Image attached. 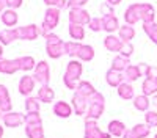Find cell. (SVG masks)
<instances>
[{
  "label": "cell",
  "instance_id": "obj_1",
  "mask_svg": "<svg viewBox=\"0 0 157 138\" xmlns=\"http://www.w3.org/2000/svg\"><path fill=\"white\" fill-rule=\"evenodd\" d=\"M154 17H155V11L154 6L149 3H134L124 13V21L127 22V25H132V27L140 21L143 24L154 22Z\"/></svg>",
  "mask_w": 157,
  "mask_h": 138
},
{
  "label": "cell",
  "instance_id": "obj_2",
  "mask_svg": "<svg viewBox=\"0 0 157 138\" xmlns=\"http://www.w3.org/2000/svg\"><path fill=\"white\" fill-rule=\"evenodd\" d=\"M83 72V66L80 61H69L68 63V68H66V72H64V85H66L69 90H77V85L80 83V75Z\"/></svg>",
  "mask_w": 157,
  "mask_h": 138
},
{
  "label": "cell",
  "instance_id": "obj_3",
  "mask_svg": "<svg viewBox=\"0 0 157 138\" xmlns=\"http://www.w3.org/2000/svg\"><path fill=\"white\" fill-rule=\"evenodd\" d=\"M46 50H47V55L50 58H60L63 55H66V52H64V43L60 39V38L57 35H46Z\"/></svg>",
  "mask_w": 157,
  "mask_h": 138
},
{
  "label": "cell",
  "instance_id": "obj_4",
  "mask_svg": "<svg viewBox=\"0 0 157 138\" xmlns=\"http://www.w3.org/2000/svg\"><path fill=\"white\" fill-rule=\"evenodd\" d=\"M60 22V9L55 6H49L46 11V16L43 21V28H41V35H49L50 30H54Z\"/></svg>",
  "mask_w": 157,
  "mask_h": 138
},
{
  "label": "cell",
  "instance_id": "obj_5",
  "mask_svg": "<svg viewBox=\"0 0 157 138\" xmlns=\"http://www.w3.org/2000/svg\"><path fill=\"white\" fill-rule=\"evenodd\" d=\"M104 111V96L101 93H96L94 96L90 97V104H88V115L86 119H98Z\"/></svg>",
  "mask_w": 157,
  "mask_h": 138
},
{
  "label": "cell",
  "instance_id": "obj_6",
  "mask_svg": "<svg viewBox=\"0 0 157 138\" xmlns=\"http://www.w3.org/2000/svg\"><path fill=\"white\" fill-rule=\"evenodd\" d=\"M33 79L36 82L43 85H49V80H50V69H49V65L46 61H39L38 65L35 66V71H33Z\"/></svg>",
  "mask_w": 157,
  "mask_h": 138
},
{
  "label": "cell",
  "instance_id": "obj_7",
  "mask_svg": "<svg viewBox=\"0 0 157 138\" xmlns=\"http://www.w3.org/2000/svg\"><path fill=\"white\" fill-rule=\"evenodd\" d=\"M91 21L90 13L83 8H71L69 9V22L77 25H88Z\"/></svg>",
  "mask_w": 157,
  "mask_h": 138
},
{
  "label": "cell",
  "instance_id": "obj_8",
  "mask_svg": "<svg viewBox=\"0 0 157 138\" xmlns=\"http://www.w3.org/2000/svg\"><path fill=\"white\" fill-rule=\"evenodd\" d=\"M17 36L19 39H24V41H33L36 39V38L39 36V33H41V30H39L36 25H25V27H17Z\"/></svg>",
  "mask_w": 157,
  "mask_h": 138
},
{
  "label": "cell",
  "instance_id": "obj_9",
  "mask_svg": "<svg viewBox=\"0 0 157 138\" xmlns=\"http://www.w3.org/2000/svg\"><path fill=\"white\" fill-rule=\"evenodd\" d=\"M85 138H110V133L102 132L93 119H86V124H85Z\"/></svg>",
  "mask_w": 157,
  "mask_h": 138
},
{
  "label": "cell",
  "instance_id": "obj_10",
  "mask_svg": "<svg viewBox=\"0 0 157 138\" xmlns=\"http://www.w3.org/2000/svg\"><path fill=\"white\" fill-rule=\"evenodd\" d=\"M145 69V65H129L124 74V82H135L138 77H141V72Z\"/></svg>",
  "mask_w": 157,
  "mask_h": 138
},
{
  "label": "cell",
  "instance_id": "obj_11",
  "mask_svg": "<svg viewBox=\"0 0 157 138\" xmlns=\"http://www.w3.org/2000/svg\"><path fill=\"white\" fill-rule=\"evenodd\" d=\"M35 83H36V80L32 77V75H24V77L19 80V93L29 97L32 94V91L35 90Z\"/></svg>",
  "mask_w": 157,
  "mask_h": 138
},
{
  "label": "cell",
  "instance_id": "obj_12",
  "mask_svg": "<svg viewBox=\"0 0 157 138\" xmlns=\"http://www.w3.org/2000/svg\"><path fill=\"white\" fill-rule=\"evenodd\" d=\"M105 80L110 86H120L121 83H124V74L121 71H116V69H109L105 74Z\"/></svg>",
  "mask_w": 157,
  "mask_h": 138
},
{
  "label": "cell",
  "instance_id": "obj_13",
  "mask_svg": "<svg viewBox=\"0 0 157 138\" xmlns=\"http://www.w3.org/2000/svg\"><path fill=\"white\" fill-rule=\"evenodd\" d=\"M3 122L6 127H17L22 122H25V118L21 115V113H13V111H8L3 115Z\"/></svg>",
  "mask_w": 157,
  "mask_h": 138
},
{
  "label": "cell",
  "instance_id": "obj_14",
  "mask_svg": "<svg viewBox=\"0 0 157 138\" xmlns=\"http://www.w3.org/2000/svg\"><path fill=\"white\" fill-rule=\"evenodd\" d=\"M19 61L16 60H0V72L2 74H14L19 71Z\"/></svg>",
  "mask_w": 157,
  "mask_h": 138
},
{
  "label": "cell",
  "instance_id": "obj_15",
  "mask_svg": "<svg viewBox=\"0 0 157 138\" xmlns=\"http://www.w3.org/2000/svg\"><path fill=\"white\" fill-rule=\"evenodd\" d=\"M16 39H19L16 28H5V30L0 32V44L2 46H8Z\"/></svg>",
  "mask_w": 157,
  "mask_h": 138
},
{
  "label": "cell",
  "instance_id": "obj_16",
  "mask_svg": "<svg viewBox=\"0 0 157 138\" xmlns=\"http://www.w3.org/2000/svg\"><path fill=\"white\" fill-rule=\"evenodd\" d=\"M72 107H74V110H75L77 115H80V116L85 115V110H86V107H88L86 97H83L82 94H78V93H75L74 97H72Z\"/></svg>",
  "mask_w": 157,
  "mask_h": 138
},
{
  "label": "cell",
  "instance_id": "obj_17",
  "mask_svg": "<svg viewBox=\"0 0 157 138\" xmlns=\"http://www.w3.org/2000/svg\"><path fill=\"white\" fill-rule=\"evenodd\" d=\"M11 110V100H10V94L6 86L0 85V111L2 113H8Z\"/></svg>",
  "mask_w": 157,
  "mask_h": 138
},
{
  "label": "cell",
  "instance_id": "obj_18",
  "mask_svg": "<svg viewBox=\"0 0 157 138\" xmlns=\"http://www.w3.org/2000/svg\"><path fill=\"white\" fill-rule=\"evenodd\" d=\"M54 113L60 118H68L72 113V107L69 104H66L64 100H58V102L55 104V107H54Z\"/></svg>",
  "mask_w": 157,
  "mask_h": 138
},
{
  "label": "cell",
  "instance_id": "obj_19",
  "mask_svg": "<svg viewBox=\"0 0 157 138\" xmlns=\"http://www.w3.org/2000/svg\"><path fill=\"white\" fill-rule=\"evenodd\" d=\"M123 43H124V41H121L118 36H113V35L107 36L105 39H104V46H105L110 52H120Z\"/></svg>",
  "mask_w": 157,
  "mask_h": 138
},
{
  "label": "cell",
  "instance_id": "obj_20",
  "mask_svg": "<svg viewBox=\"0 0 157 138\" xmlns=\"http://www.w3.org/2000/svg\"><path fill=\"white\" fill-rule=\"evenodd\" d=\"M102 27L105 32L112 33L115 30H120V22H118L116 16H104L102 17Z\"/></svg>",
  "mask_w": 157,
  "mask_h": 138
},
{
  "label": "cell",
  "instance_id": "obj_21",
  "mask_svg": "<svg viewBox=\"0 0 157 138\" xmlns=\"http://www.w3.org/2000/svg\"><path fill=\"white\" fill-rule=\"evenodd\" d=\"M75 93H78V94H82L83 97L90 99L91 96H94L98 91L94 90V86L91 85L90 82H80V83L77 85V91Z\"/></svg>",
  "mask_w": 157,
  "mask_h": 138
},
{
  "label": "cell",
  "instance_id": "obj_22",
  "mask_svg": "<svg viewBox=\"0 0 157 138\" xmlns=\"http://www.w3.org/2000/svg\"><path fill=\"white\" fill-rule=\"evenodd\" d=\"M2 22L6 27H14L17 24V13L14 9H5L2 13Z\"/></svg>",
  "mask_w": 157,
  "mask_h": 138
},
{
  "label": "cell",
  "instance_id": "obj_23",
  "mask_svg": "<svg viewBox=\"0 0 157 138\" xmlns=\"http://www.w3.org/2000/svg\"><path fill=\"white\" fill-rule=\"evenodd\" d=\"M77 57L82 61H91L94 58V49L88 44H82L80 49H78V52H77Z\"/></svg>",
  "mask_w": 157,
  "mask_h": 138
},
{
  "label": "cell",
  "instance_id": "obj_24",
  "mask_svg": "<svg viewBox=\"0 0 157 138\" xmlns=\"http://www.w3.org/2000/svg\"><path fill=\"white\" fill-rule=\"evenodd\" d=\"M54 90H52V88L49 86V85H43L41 86V90L38 91V99L41 100V102H52V100H54Z\"/></svg>",
  "mask_w": 157,
  "mask_h": 138
},
{
  "label": "cell",
  "instance_id": "obj_25",
  "mask_svg": "<svg viewBox=\"0 0 157 138\" xmlns=\"http://www.w3.org/2000/svg\"><path fill=\"white\" fill-rule=\"evenodd\" d=\"M149 105H151V100L148 96L145 94H140V96H135L134 99V107L140 111H148L149 110Z\"/></svg>",
  "mask_w": 157,
  "mask_h": 138
},
{
  "label": "cell",
  "instance_id": "obj_26",
  "mask_svg": "<svg viewBox=\"0 0 157 138\" xmlns=\"http://www.w3.org/2000/svg\"><path fill=\"white\" fill-rule=\"evenodd\" d=\"M129 65H130V63H129V58H127V57H124V55H118V57H115L113 61H112V69H116V71L124 72V71L127 69Z\"/></svg>",
  "mask_w": 157,
  "mask_h": 138
},
{
  "label": "cell",
  "instance_id": "obj_27",
  "mask_svg": "<svg viewBox=\"0 0 157 138\" xmlns=\"http://www.w3.org/2000/svg\"><path fill=\"white\" fill-rule=\"evenodd\" d=\"M126 125L124 122H120V121H112L109 124V133L113 135V136H123L124 132H126Z\"/></svg>",
  "mask_w": 157,
  "mask_h": 138
},
{
  "label": "cell",
  "instance_id": "obj_28",
  "mask_svg": "<svg viewBox=\"0 0 157 138\" xmlns=\"http://www.w3.org/2000/svg\"><path fill=\"white\" fill-rule=\"evenodd\" d=\"M135 36V28L132 27V25H123V27H120V39L124 41V43H130V39Z\"/></svg>",
  "mask_w": 157,
  "mask_h": 138
},
{
  "label": "cell",
  "instance_id": "obj_29",
  "mask_svg": "<svg viewBox=\"0 0 157 138\" xmlns=\"http://www.w3.org/2000/svg\"><path fill=\"white\" fill-rule=\"evenodd\" d=\"M141 88H143V94L149 97V96L157 93V80L155 79H145Z\"/></svg>",
  "mask_w": 157,
  "mask_h": 138
},
{
  "label": "cell",
  "instance_id": "obj_30",
  "mask_svg": "<svg viewBox=\"0 0 157 138\" xmlns=\"http://www.w3.org/2000/svg\"><path fill=\"white\" fill-rule=\"evenodd\" d=\"M69 36L75 41H80L85 38V30L83 25H77V24H69Z\"/></svg>",
  "mask_w": 157,
  "mask_h": 138
},
{
  "label": "cell",
  "instance_id": "obj_31",
  "mask_svg": "<svg viewBox=\"0 0 157 138\" xmlns=\"http://www.w3.org/2000/svg\"><path fill=\"white\" fill-rule=\"evenodd\" d=\"M118 94H120V97H123V99H132L134 97V86L130 83H127V82H124V83H121L120 86H118Z\"/></svg>",
  "mask_w": 157,
  "mask_h": 138
},
{
  "label": "cell",
  "instance_id": "obj_32",
  "mask_svg": "<svg viewBox=\"0 0 157 138\" xmlns=\"http://www.w3.org/2000/svg\"><path fill=\"white\" fill-rule=\"evenodd\" d=\"M17 61H19L21 71H32V69H35V66H36L33 57H27V55H25V57L17 58Z\"/></svg>",
  "mask_w": 157,
  "mask_h": 138
},
{
  "label": "cell",
  "instance_id": "obj_33",
  "mask_svg": "<svg viewBox=\"0 0 157 138\" xmlns=\"http://www.w3.org/2000/svg\"><path fill=\"white\" fill-rule=\"evenodd\" d=\"M143 30H145V33L148 35L149 39H151L154 44H157V24H155V22L143 24Z\"/></svg>",
  "mask_w": 157,
  "mask_h": 138
},
{
  "label": "cell",
  "instance_id": "obj_34",
  "mask_svg": "<svg viewBox=\"0 0 157 138\" xmlns=\"http://www.w3.org/2000/svg\"><path fill=\"white\" fill-rule=\"evenodd\" d=\"M25 133H27L29 138H44V132H43L41 124L39 125H27Z\"/></svg>",
  "mask_w": 157,
  "mask_h": 138
},
{
  "label": "cell",
  "instance_id": "obj_35",
  "mask_svg": "<svg viewBox=\"0 0 157 138\" xmlns=\"http://www.w3.org/2000/svg\"><path fill=\"white\" fill-rule=\"evenodd\" d=\"M25 108H27L29 113H38L39 111V99L29 96L25 99Z\"/></svg>",
  "mask_w": 157,
  "mask_h": 138
},
{
  "label": "cell",
  "instance_id": "obj_36",
  "mask_svg": "<svg viewBox=\"0 0 157 138\" xmlns=\"http://www.w3.org/2000/svg\"><path fill=\"white\" fill-rule=\"evenodd\" d=\"M132 130H134V133L138 138H146L149 135V132H151V127H149L148 124H137Z\"/></svg>",
  "mask_w": 157,
  "mask_h": 138
},
{
  "label": "cell",
  "instance_id": "obj_37",
  "mask_svg": "<svg viewBox=\"0 0 157 138\" xmlns=\"http://www.w3.org/2000/svg\"><path fill=\"white\" fill-rule=\"evenodd\" d=\"M80 43L78 41H69V43H64V52L66 55H77L78 49H80Z\"/></svg>",
  "mask_w": 157,
  "mask_h": 138
},
{
  "label": "cell",
  "instance_id": "obj_38",
  "mask_svg": "<svg viewBox=\"0 0 157 138\" xmlns=\"http://www.w3.org/2000/svg\"><path fill=\"white\" fill-rule=\"evenodd\" d=\"M25 122H27V125H39L41 124V116H39V113H29L25 116Z\"/></svg>",
  "mask_w": 157,
  "mask_h": 138
},
{
  "label": "cell",
  "instance_id": "obj_39",
  "mask_svg": "<svg viewBox=\"0 0 157 138\" xmlns=\"http://www.w3.org/2000/svg\"><path fill=\"white\" fill-rule=\"evenodd\" d=\"M145 119H146V124L149 127H157V111H146L145 115Z\"/></svg>",
  "mask_w": 157,
  "mask_h": 138
},
{
  "label": "cell",
  "instance_id": "obj_40",
  "mask_svg": "<svg viewBox=\"0 0 157 138\" xmlns=\"http://www.w3.org/2000/svg\"><path fill=\"white\" fill-rule=\"evenodd\" d=\"M88 27L93 30V32H101V30H104V27H102V17H94V19H91L90 24H88Z\"/></svg>",
  "mask_w": 157,
  "mask_h": 138
},
{
  "label": "cell",
  "instance_id": "obj_41",
  "mask_svg": "<svg viewBox=\"0 0 157 138\" xmlns=\"http://www.w3.org/2000/svg\"><path fill=\"white\" fill-rule=\"evenodd\" d=\"M44 3L47 6H55V8L61 9V8L68 6V0H44Z\"/></svg>",
  "mask_w": 157,
  "mask_h": 138
},
{
  "label": "cell",
  "instance_id": "obj_42",
  "mask_svg": "<svg viewBox=\"0 0 157 138\" xmlns=\"http://www.w3.org/2000/svg\"><path fill=\"white\" fill-rule=\"evenodd\" d=\"M134 54V46L130 44V43H123L121 49H120V55H124V57H130Z\"/></svg>",
  "mask_w": 157,
  "mask_h": 138
},
{
  "label": "cell",
  "instance_id": "obj_43",
  "mask_svg": "<svg viewBox=\"0 0 157 138\" xmlns=\"http://www.w3.org/2000/svg\"><path fill=\"white\" fill-rule=\"evenodd\" d=\"M145 75H146V79H155L157 77V68L145 66Z\"/></svg>",
  "mask_w": 157,
  "mask_h": 138
},
{
  "label": "cell",
  "instance_id": "obj_44",
  "mask_svg": "<svg viewBox=\"0 0 157 138\" xmlns=\"http://www.w3.org/2000/svg\"><path fill=\"white\" fill-rule=\"evenodd\" d=\"M3 3H5L10 9H16V8L22 6V0H3Z\"/></svg>",
  "mask_w": 157,
  "mask_h": 138
},
{
  "label": "cell",
  "instance_id": "obj_45",
  "mask_svg": "<svg viewBox=\"0 0 157 138\" xmlns=\"http://www.w3.org/2000/svg\"><path fill=\"white\" fill-rule=\"evenodd\" d=\"M88 0H68V8H82Z\"/></svg>",
  "mask_w": 157,
  "mask_h": 138
},
{
  "label": "cell",
  "instance_id": "obj_46",
  "mask_svg": "<svg viewBox=\"0 0 157 138\" xmlns=\"http://www.w3.org/2000/svg\"><path fill=\"white\" fill-rule=\"evenodd\" d=\"M101 11H102V14H104V16H113V14H115L112 5H109V3H104V5L101 6Z\"/></svg>",
  "mask_w": 157,
  "mask_h": 138
},
{
  "label": "cell",
  "instance_id": "obj_47",
  "mask_svg": "<svg viewBox=\"0 0 157 138\" xmlns=\"http://www.w3.org/2000/svg\"><path fill=\"white\" fill-rule=\"evenodd\" d=\"M123 138H138V136L134 133V130H132V129H130V130H126V132H124Z\"/></svg>",
  "mask_w": 157,
  "mask_h": 138
},
{
  "label": "cell",
  "instance_id": "obj_48",
  "mask_svg": "<svg viewBox=\"0 0 157 138\" xmlns=\"http://www.w3.org/2000/svg\"><path fill=\"white\" fill-rule=\"evenodd\" d=\"M107 3L112 5V6H115V5H120V3H121V0H107Z\"/></svg>",
  "mask_w": 157,
  "mask_h": 138
},
{
  "label": "cell",
  "instance_id": "obj_49",
  "mask_svg": "<svg viewBox=\"0 0 157 138\" xmlns=\"http://www.w3.org/2000/svg\"><path fill=\"white\" fill-rule=\"evenodd\" d=\"M5 6H6V5L3 3V0H0V14H2V13L5 11Z\"/></svg>",
  "mask_w": 157,
  "mask_h": 138
},
{
  "label": "cell",
  "instance_id": "obj_50",
  "mask_svg": "<svg viewBox=\"0 0 157 138\" xmlns=\"http://www.w3.org/2000/svg\"><path fill=\"white\" fill-rule=\"evenodd\" d=\"M3 58V47H2V44H0V60Z\"/></svg>",
  "mask_w": 157,
  "mask_h": 138
},
{
  "label": "cell",
  "instance_id": "obj_51",
  "mask_svg": "<svg viewBox=\"0 0 157 138\" xmlns=\"http://www.w3.org/2000/svg\"><path fill=\"white\" fill-rule=\"evenodd\" d=\"M152 104L157 107V94H155V97H154V100H152Z\"/></svg>",
  "mask_w": 157,
  "mask_h": 138
},
{
  "label": "cell",
  "instance_id": "obj_52",
  "mask_svg": "<svg viewBox=\"0 0 157 138\" xmlns=\"http://www.w3.org/2000/svg\"><path fill=\"white\" fill-rule=\"evenodd\" d=\"M2 135H3V127L0 125V138H2Z\"/></svg>",
  "mask_w": 157,
  "mask_h": 138
},
{
  "label": "cell",
  "instance_id": "obj_53",
  "mask_svg": "<svg viewBox=\"0 0 157 138\" xmlns=\"http://www.w3.org/2000/svg\"><path fill=\"white\" fill-rule=\"evenodd\" d=\"M154 138H157V133H155V135H154Z\"/></svg>",
  "mask_w": 157,
  "mask_h": 138
},
{
  "label": "cell",
  "instance_id": "obj_54",
  "mask_svg": "<svg viewBox=\"0 0 157 138\" xmlns=\"http://www.w3.org/2000/svg\"><path fill=\"white\" fill-rule=\"evenodd\" d=\"M0 113H2V111H0ZM0 118H2V115H0Z\"/></svg>",
  "mask_w": 157,
  "mask_h": 138
},
{
  "label": "cell",
  "instance_id": "obj_55",
  "mask_svg": "<svg viewBox=\"0 0 157 138\" xmlns=\"http://www.w3.org/2000/svg\"><path fill=\"white\" fill-rule=\"evenodd\" d=\"M155 80H157V77H155Z\"/></svg>",
  "mask_w": 157,
  "mask_h": 138
}]
</instances>
